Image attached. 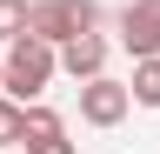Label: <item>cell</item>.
I'll return each mask as SVG.
<instances>
[{
    "mask_svg": "<svg viewBox=\"0 0 160 154\" xmlns=\"http://www.w3.org/2000/svg\"><path fill=\"white\" fill-rule=\"evenodd\" d=\"M53 74H60V54H53V40H33V34L7 40V61H0V87H7L20 107H27V101H40Z\"/></svg>",
    "mask_w": 160,
    "mask_h": 154,
    "instance_id": "cell-1",
    "label": "cell"
},
{
    "mask_svg": "<svg viewBox=\"0 0 160 154\" xmlns=\"http://www.w3.org/2000/svg\"><path fill=\"white\" fill-rule=\"evenodd\" d=\"M100 27V0H33L27 7V34L33 40H73V34H93Z\"/></svg>",
    "mask_w": 160,
    "mask_h": 154,
    "instance_id": "cell-2",
    "label": "cell"
},
{
    "mask_svg": "<svg viewBox=\"0 0 160 154\" xmlns=\"http://www.w3.org/2000/svg\"><path fill=\"white\" fill-rule=\"evenodd\" d=\"M133 107L127 81H107V74H93V81H80V121L87 127H120Z\"/></svg>",
    "mask_w": 160,
    "mask_h": 154,
    "instance_id": "cell-3",
    "label": "cell"
},
{
    "mask_svg": "<svg viewBox=\"0 0 160 154\" xmlns=\"http://www.w3.org/2000/svg\"><path fill=\"white\" fill-rule=\"evenodd\" d=\"M120 47L133 54H160V0H127L120 7Z\"/></svg>",
    "mask_w": 160,
    "mask_h": 154,
    "instance_id": "cell-4",
    "label": "cell"
},
{
    "mask_svg": "<svg viewBox=\"0 0 160 154\" xmlns=\"http://www.w3.org/2000/svg\"><path fill=\"white\" fill-rule=\"evenodd\" d=\"M60 74L67 81H93V74H107V40L100 34H73V40H60Z\"/></svg>",
    "mask_w": 160,
    "mask_h": 154,
    "instance_id": "cell-5",
    "label": "cell"
},
{
    "mask_svg": "<svg viewBox=\"0 0 160 154\" xmlns=\"http://www.w3.org/2000/svg\"><path fill=\"white\" fill-rule=\"evenodd\" d=\"M127 94L140 107H160V54H140L133 61V81H127Z\"/></svg>",
    "mask_w": 160,
    "mask_h": 154,
    "instance_id": "cell-6",
    "label": "cell"
},
{
    "mask_svg": "<svg viewBox=\"0 0 160 154\" xmlns=\"http://www.w3.org/2000/svg\"><path fill=\"white\" fill-rule=\"evenodd\" d=\"M27 7L33 0H0V40H20L27 34Z\"/></svg>",
    "mask_w": 160,
    "mask_h": 154,
    "instance_id": "cell-7",
    "label": "cell"
},
{
    "mask_svg": "<svg viewBox=\"0 0 160 154\" xmlns=\"http://www.w3.org/2000/svg\"><path fill=\"white\" fill-rule=\"evenodd\" d=\"M20 127H27V121H20V101L0 94V147H20Z\"/></svg>",
    "mask_w": 160,
    "mask_h": 154,
    "instance_id": "cell-8",
    "label": "cell"
},
{
    "mask_svg": "<svg viewBox=\"0 0 160 154\" xmlns=\"http://www.w3.org/2000/svg\"><path fill=\"white\" fill-rule=\"evenodd\" d=\"M20 147H27V154H73L67 127H60V134H40V141H20Z\"/></svg>",
    "mask_w": 160,
    "mask_h": 154,
    "instance_id": "cell-9",
    "label": "cell"
}]
</instances>
